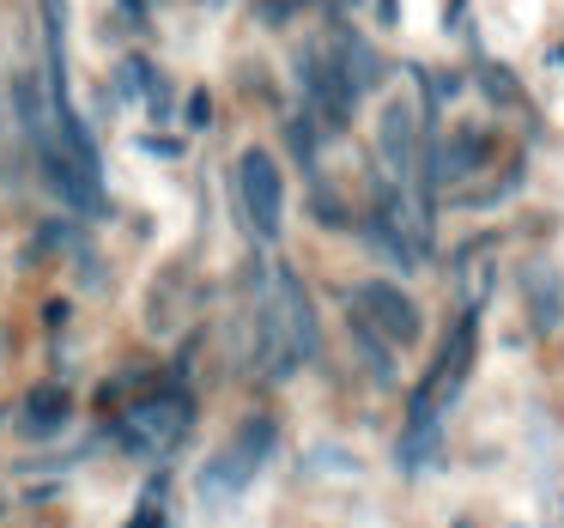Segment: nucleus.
Masks as SVG:
<instances>
[{"label":"nucleus","instance_id":"f257e3e1","mask_svg":"<svg viewBox=\"0 0 564 528\" xmlns=\"http://www.w3.org/2000/svg\"><path fill=\"white\" fill-rule=\"evenodd\" d=\"M310 358H316V310H310L292 268H273L256 310V370L268 382H285Z\"/></svg>","mask_w":564,"mask_h":528},{"label":"nucleus","instance_id":"f03ea898","mask_svg":"<svg viewBox=\"0 0 564 528\" xmlns=\"http://www.w3.org/2000/svg\"><path fill=\"white\" fill-rule=\"evenodd\" d=\"M188 419H195L188 395L183 389H159V395L134 401L122 419H116V438H122V450H134V455H164V450L183 443Z\"/></svg>","mask_w":564,"mask_h":528},{"label":"nucleus","instance_id":"7ed1b4c3","mask_svg":"<svg viewBox=\"0 0 564 528\" xmlns=\"http://www.w3.org/2000/svg\"><path fill=\"white\" fill-rule=\"evenodd\" d=\"M273 438H280V431H273V419H261V413L243 419V425H237V438L225 443V450L207 462V474H200V498H237V492L256 479V467L273 455Z\"/></svg>","mask_w":564,"mask_h":528},{"label":"nucleus","instance_id":"20e7f679","mask_svg":"<svg viewBox=\"0 0 564 528\" xmlns=\"http://www.w3.org/2000/svg\"><path fill=\"white\" fill-rule=\"evenodd\" d=\"M346 310H352L358 322H365L370 334H382L389 346H406L419 341V328H425V316H419V304L401 292L394 280H365L352 285V298H346Z\"/></svg>","mask_w":564,"mask_h":528},{"label":"nucleus","instance_id":"39448f33","mask_svg":"<svg viewBox=\"0 0 564 528\" xmlns=\"http://www.w3.org/2000/svg\"><path fill=\"white\" fill-rule=\"evenodd\" d=\"M237 201H243V219L256 237H280V219H285V183H280V164L273 152L249 147L237 159Z\"/></svg>","mask_w":564,"mask_h":528},{"label":"nucleus","instance_id":"423d86ee","mask_svg":"<svg viewBox=\"0 0 564 528\" xmlns=\"http://www.w3.org/2000/svg\"><path fill=\"white\" fill-rule=\"evenodd\" d=\"M297 86H304V110L316 128H346V116H352V86L340 79V67H334L328 50H310L297 55Z\"/></svg>","mask_w":564,"mask_h":528},{"label":"nucleus","instance_id":"0eeeda50","mask_svg":"<svg viewBox=\"0 0 564 528\" xmlns=\"http://www.w3.org/2000/svg\"><path fill=\"white\" fill-rule=\"evenodd\" d=\"M522 285H528V316H534V328L552 334L564 322V285H558V273H552L546 261H534Z\"/></svg>","mask_w":564,"mask_h":528},{"label":"nucleus","instance_id":"6e6552de","mask_svg":"<svg viewBox=\"0 0 564 528\" xmlns=\"http://www.w3.org/2000/svg\"><path fill=\"white\" fill-rule=\"evenodd\" d=\"M67 413H74V401H67V389H55V382H43V389L25 395V431L31 438H55V431L67 425Z\"/></svg>","mask_w":564,"mask_h":528},{"label":"nucleus","instance_id":"1a4fd4ad","mask_svg":"<svg viewBox=\"0 0 564 528\" xmlns=\"http://www.w3.org/2000/svg\"><path fill=\"white\" fill-rule=\"evenodd\" d=\"M334 67H340V79L352 86V98H358V91H370V86L382 79L377 50H370V43H358V37H346L340 50H334Z\"/></svg>","mask_w":564,"mask_h":528},{"label":"nucleus","instance_id":"9d476101","mask_svg":"<svg viewBox=\"0 0 564 528\" xmlns=\"http://www.w3.org/2000/svg\"><path fill=\"white\" fill-rule=\"evenodd\" d=\"M13 116H19V128H25L31 147H43V134H50V104H43L37 79L13 74Z\"/></svg>","mask_w":564,"mask_h":528},{"label":"nucleus","instance_id":"9b49d317","mask_svg":"<svg viewBox=\"0 0 564 528\" xmlns=\"http://www.w3.org/2000/svg\"><path fill=\"white\" fill-rule=\"evenodd\" d=\"M479 164H486V134H479V128H462V134L443 147L437 171L443 176H467V171H479Z\"/></svg>","mask_w":564,"mask_h":528},{"label":"nucleus","instance_id":"f8f14e48","mask_svg":"<svg viewBox=\"0 0 564 528\" xmlns=\"http://www.w3.org/2000/svg\"><path fill=\"white\" fill-rule=\"evenodd\" d=\"M352 341H358V353H365L370 377H377V382H389V377H394V365H389V346H382V334H370L365 322L352 316Z\"/></svg>","mask_w":564,"mask_h":528}]
</instances>
